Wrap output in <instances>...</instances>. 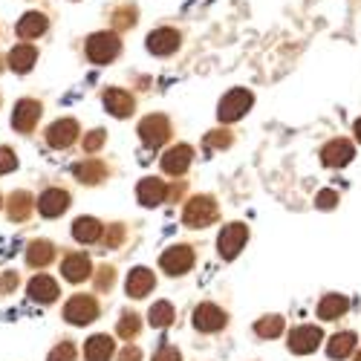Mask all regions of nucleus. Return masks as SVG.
<instances>
[{"label":"nucleus","mask_w":361,"mask_h":361,"mask_svg":"<svg viewBox=\"0 0 361 361\" xmlns=\"http://www.w3.org/2000/svg\"><path fill=\"white\" fill-rule=\"evenodd\" d=\"M252 104H255V96L249 93V90L246 87H234V90H228V93L220 99L217 116H220V122L231 125V122H237V118H243Z\"/></svg>","instance_id":"nucleus-1"},{"label":"nucleus","mask_w":361,"mask_h":361,"mask_svg":"<svg viewBox=\"0 0 361 361\" xmlns=\"http://www.w3.org/2000/svg\"><path fill=\"white\" fill-rule=\"evenodd\" d=\"M84 52H87V58L93 64H110L113 58L122 52V41H118L116 32H93L87 38Z\"/></svg>","instance_id":"nucleus-2"},{"label":"nucleus","mask_w":361,"mask_h":361,"mask_svg":"<svg viewBox=\"0 0 361 361\" xmlns=\"http://www.w3.org/2000/svg\"><path fill=\"white\" fill-rule=\"evenodd\" d=\"M214 220H217V202L212 197H194L183 212V223L188 228H205Z\"/></svg>","instance_id":"nucleus-3"},{"label":"nucleus","mask_w":361,"mask_h":361,"mask_svg":"<svg viewBox=\"0 0 361 361\" xmlns=\"http://www.w3.org/2000/svg\"><path fill=\"white\" fill-rule=\"evenodd\" d=\"M139 136L147 147H159L168 142L171 136V122H168V116L162 113H154V116H145L142 122H139Z\"/></svg>","instance_id":"nucleus-4"},{"label":"nucleus","mask_w":361,"mask_h":361,"mask_svg":"<svg viewBox=\"0 0 361 361\" xmlns=\"http://www.w3.org/2000/svg\"><path fill=\"white\" fill-rule=\"evenodd\" d=\"M246 240H249V228H246L243 223H231V226H226V228L220 231V237H217L220 255H223L226 260H234V257L240 255V249L246 246Z\"/></svg>","instance_id":"nucleus-5"},{"label":"nucleus","mask_w":361,"mask_h":361,"mask_svg":"<svg viewBox=\"0 0 361 361\" xmlns=\"http://www.w3.org/2000/svg\"><path fill=\"white\" fill-rule=\"evenodd\" d=\"M64 318L70 324H75V326H84V324L99 318V304L90 295H75V298H70V304L64 307Z\"/></svg>","instance_id":"nucleus-6"},{"label":"nucleus","mask_w":361,"mask_h":361,"mask_svg":"<svg viewBox=\"0 0 361 361\" xmlns=\"http://www.w3.org/2000/svg\"><path fill=\"white\" fill-rule=\"evenodd\" d=\"M179 44H183V35L176 32V29H171V26H159V29H154V32L147 35V52L150 55H173L176 49H179Z\"/></svg>","instance_id":"nucleus-7"},{"label":"nucleus","mask_w":361,"mask_h":361,"mask_svg":"<svg viewBox=\"0 0 361 361\" xmlns=\"http://www.w3.org/2000/svg\"><path fill=\"white\" fill-rule=\"evenodd\" d=\"M41 102L35 99H20L15 104V113H12V128L20 130V133H29L35 125H38V118H41Z\"/></svg>","instance_id":"nucleus-8"},{"label":"nucleus","mask_w":361,"mask_h":361,"mask_svg":"<svg viewBox=\"0 0 361 361\" xmlns=\"http://www.w3.org/2000/svg\"><path fill=\"white\" fill-rule=\"evenodd\" d=\"M159 266L165 269L168 275H185L188 269L194 266V252H191V246H171V249L159 257Z\"/></svg>","instance_id":"nucleus-9"},{"label":"nucleus","mask_w":361,"mask_h":361,"mask_svg":"<svg viewBox=\"0 0 361 361\" xmlns=\"http://www.w3.org/2000/svg\"><path fill=\"white\" fill-rule=\"evenodd\" d=\"M353 157H355V150L347 139H333L321 147V162L326 168H344V165H350Z\"/></svg>","instance_id":"nucleus-10"},{"label":"nucleus","mask_w":361,"mask_h":361,"mask_svg":"<svg viewBox=\"0 0 361 361\" xmlns=\"http://www.w3.org/2000/svg\"><path fill=\"white\" fill-rule=\"evenodd\" d=\"M191 159H194L191 145H173V147L165 150V157H162V171L171 173V176H183L188 171Z\"/></svg>","instance_id":"nucleus-11"},{"label":"nucleus","mask_w":361,"mask_h":361,"mask_svg":"<svg viewBox=\"0 0 361 361\" xmlns=\"http://www.w3.org/2000/svg\"><path fill=\"white\" fill-rule=\"evenodd\" d=\"M321 338H324V333L318 326H295L289 333V350L298 355H307V353L318 350Z\"/></svg>","instance_id":"nucleus-12"},{"label":"nucleus","mask_w":361,"mask_h":361,"mask_svg":"<svg viewBox=\"0 0 361 361\" xmlns=\"http://www.w3.org/2000/svg\"><path fill=\"white\" fill-rule=\"evenodd\" d=\"M194 326L200 333H217V329L226 326V312L214 304H200L194 310Z\"/></svg>","instance_id":"nucleus-13"},{"label":"nucleus","mask_w":361,"mask_h":361,"mask_svg":"<svg viewBox=\"0 0 361 361\" xmlns=\"http://www.w3.org/2000/svg\"><path fill=\"white\" fill-rule=\"evenodd\" d=\"M78 139V122L75 118H58L47 130V142L52 147H70Z\"/></svg>","instance_id":"nucleus-14"},{"label":"nucleus","mask_w":361,"mask_h":361,"mask_svg":"<svg viewBox=\"0 0 361 361\" xmlns=\"http://www.w3.org/2000/svg\"><path fill=\"white\" fill-rule=\"evenodd\" d=\"M67 208H70V194L61 191V188H49V191H44L41 200H38V212H41L44 217H61Z\"/></svg>","instance_id":"nucleus-15"},{"label":"nucleus","mask_w":361,"mask_h":361,"mask_svg":"<svg viewBox=\"0 0 361 361\" xmlns=\"http://www.w3.org/2000/svg\"><path fill=\"white\" fill-rule=\"evenodd\" d=\"M136 197H139V202H142V205H147V208L162 205V202H165V197H168V185L162 183V179L147 176V179H142V183H139Z\"/></svg>","instance_id":"nucleus-16"},{"label":"nucleus","mask_w":361,"mask_h":361,"mask_svg":"<svg viewBox=\"0 0 361 361\" xmlns=\"http://www.w3.org/2000/svg\"><path fill=\"white\" fill-rule=\"evenodd\" d=\"M6 61H9V70L29 73V70L35 67V61H38V49L32 44H15L9 49V55H6Z\"/></svg>","instance_id":"nucleus-17"},{"label":"nucleus","mask_w":361,"mask_h":361,"mask_svg":"<svg viewBox=\"0 0 361 361\" xmlns=\"http://www.w3.org/2000/svg\"><path fill=\"white\" fill-rule=\"evenodd\" d=\"M47 26H49V20H47L44 12H26V15L18 20L15 32H18V38H23V41H32V38H38V35L47 32Z\"/></svg>","instance_id":"nucleus-18"},{"label":"nucleus","mask_w":361,"mask_h":361,"mask_svg":"<svg viewBox=\"0 0 361 361\" xmlns=\"http://www.w3.org/2000/svg\"><path fill=\"white\" fill-rule=\"evenodd\" d=\"M104 107H107V110H110L116 118H125V116H130V113H133L136 102H133V96L128 93V90L110 87L107 93H104Z\"/></svg>","instance_id":"nucleus-19"},{"label":"nucleus","mask_w":361,"mask_h":361,"mask_svg":"<svg viewBox=\"0 0 361 361\" xmlns=\"http://www.w3.org/2000/svg\"><path fill=\"white\" fill-rule=\"evenodd\" d=\"M154 286H157V278H154V272H150V269H145V266H136L133 272L128 275V283H125V289H128L130 298H145Z\"/></svg>","instance_id":"nucleus-20"},{"label":"nucleus","mask_w":361,"mask_h":361,"mask_svg":"<svg viewBox=\"0 0 361 361\" xmlns=\"http://www.w3.org/2000/svg\"><path fill=\"white\" fill-rule=\"evenodd\" d=\"M61 272H64V278H67L70 283H81V281L90 278L93 266H90V257H87V255H67Z\"/></svg>","instance_id":"nucleus-21"},{"label":"nucleus","mask_w":361,"mask_h":361,"mask_svg":"<svg viewBox=\"0 0 361 361\" xmlns=\"http://www.w3.org/2000/svg\"><path fill=\"white\" fill-rule=\"evenodd\" d=\"M29 298L38 300V304H52L58 298V283L47 275H38V278L29 281Z\"/></svg>","instance_id":"nucleus-22"},{"label":"nucleus","mask_w":361,"mask_h":361,"mask_svg":"<svg viewBox=\"0 0 361 361\" xmlns=\"http://www.w3.org/2000/svg\"><path fill=\"white\" fill-rule=\"evenodd\" d=\"M73 237L78 240V243H96V240L102 237V223L93 220V217H78L73 223Z\"/></svg>","instance_id":"nucleus-23"},{"label":"nucleus","mask_w":361,"mask_h":361,"mask_svg":"<svg viewBox=\"0 0 361 361\" xmlns=\"http://www.w3.org/2000/svg\"><path fill=\"white\" fill-rule=\"evenodd\" d=\"M110 355H113V338L107 336H93L84 347L87 361H110Z\"/></svg>","instance_id":"nucleus-24"},{"label":"nucleus","mask_w":361,"mask_h":361,"mask_svg":"<svg viewBox=\"0 0 361 361\" xmlns=\"http://www.w3.org/2000/svg\"><path fill=\"white\" fill-rule=\"evenodd\" d=\"M347 298L344 295H326L321 304H318V318H324V321H336V318H341L344 312H347Z\"/></svg>","instance_id":"nucleus-25"},{"label":"nucleus","mask_w":361,"mask_h":361,"mask_svg":"<svg viewBox=\"0 0 361 361\" xmlns=\"http://www.w3.org/2000/svg\"><path fill=\"white\" fill-rule=\"evenodd\" d=\"M104 173H107V168L99 159H84L81 165H75V176L87 185H96L99 179H104Z\"/></svg>","instance_id":"nucleus-26"},{"label":"nucleus","mask_w":361,"mask_h":361,"mask_svg":"<svg viewBox=\"0 0 361 361\" xmlns=\"http://www.w3.org/2000/svg\"><path fill=\"white\" fill-rule=\"evenodd\" d=\"M355 350V336L353 333H336L326 344V355L329 358H347Z\"/></svg>","instance_id":"nucleus-27"},{"label":"nucleus","mask_w":361,"mask_h":361,"mask_svg":"<svg viewBox=\"0 0 361 361\" xmlns=\"http://www.w3.org/2000/svg\"><path fill=\"white\" fill-rule=\"evenodd\" d=\"M52 257H55V249H52V243H47V240H35V243L26 249L29 266H47Z\"/></svg>","instance_id":"nucleus-28"},{"label":"nucleus","mask_w":361,"mask_h":361,"mask_svg":"<svg viewBox=\"0 0 361 361\" xmlns=\"http://www.w3.org/2000/svg\"><path fill=\"white\" fill-rule=\"evenodd\" d=\"M29 212H32V197L26 191H15L12 200H9V217L12 220H26Z\"/></svg>","instance_id":"nucleus-29"},{"label":"nucleus","mask_w":361,"mask_h":361,"mask_svg":"<svg viewBox=\"0 0 361 361\" xmlns=\"http://www.w3.org/2000/svg\"><path fill=\"white\" fill-rule=\"evenodd\" d=\"M147 321H150V326H157V329L168 326V324L173 321V307L168 304V300H159V304H154V307H150V312H147Z\"/></svg>","instance_id":"nucleus-30"},{"label":"nucleus","mask_w":361,"mask_h":361,"mask_svg":"<svg viewBox=\"0 0 361 361\" xmlns=\"http://www.w3.org/2000/svg\"><path fill=\"white\" fill-rule=\"evenodd\" d=\"M255 333H257L260 338H278V336L283 333V318H278V315L260 318V321L255 324Z\"/></svg>","instance_id":"nucleus-31"},{"label":"nucleus","mask_w":361,"mask_h":361,"mask_svg":"<svg viewBox=\"0 0 361 361\" xmlns=\"http://www.w3.org/2000/svg\"><path fill=\"white\" fill-rule=\"evenodd\" d=\"M136 6H118L116 12H113V26L116 29H130V26H136Z\"/></svg>","instance_id":"nucleus-32"},{"label":"nucleus","mask_w":361,"mask_h":361,"mask_svg":"<svg viewBox=\"0 0 361 361\" xmlns=\"http://www.w3.org/2000/svg\"><path fill=\"white\" fill-rule=\"evenodd\" d=\"M136 333H139V318H136L133 312H125V315H122V321H118V336L130 341Z\"/></svg>","instance_id":"nucleus-33"},{"label":"nucleus","mask_w":361,"mask_h":361,"mask_svg":"<svg viewBox=\"0 0 361 361\" xmlns=\"http://www.w3.org/2000/svg\"><path fill=\"white\" fill-rule=\"evenodd\" d=\"M104 139H107V133H104V130H93V133H87V136H84V150H87V154H96V150H102Z\"/></svg>","instance_id":"nucleus-34"},{"label":"nucleus","mask_w":361,"mask_h":361,"mask_svg":"<svg viewBox=\"0 0 361 361\" xmlns=\"http://www.w3.org/2000/svg\"><path fill=\"white\" fill-rule=\"evenodd\" d=\"M49 361H75V347H73L70 341L58 344V347L49 353Z\"/></svg>","instance_id":"nucleus-35"},{"label":"nucleus","mask_w":361,"mask_h":361,"mask_svg":"<svg viewBox=\"0 0 361 361\" xmlns=\"http://www.w3.org/2000/svg\"><path fill=\"white\" fill-rule=\"evenodd\" d=\"M205 145L208 147H228L231 145V133L228 130H212L205 136Z\"/></svg>","instance_id":"nucleus-36"},{"label":"nucleus","mask_w":361,"mask_h":361,"mask_svg":"<svg viewBox=\"0 0 361 361\" xmlns=\"http://www.w3.org/2000/svg\"><path fill=\"white\" fill-rule=\"evenodd\" d=\"M18 168V157H15V150L9 147H0V173H9Z\"/></svg>","instance_id":"nucleus-37"},{"label":"nucleus","mask_w":361,"mask_h":361,"mask_svg":"<svg viewBox=\"0 0 361 361\" xmlns=\"http://www.w3.org/2000/svg\"><path fill=\"white\" fill-rule=\"evenodd\" d=\"M154 361H183V355H179V350H176V347L162 344V347H159V353L154 355Z\"/></svg>","instance_id":"nucleus-38"},{"label":"nucleus","mask_w":361,"mask_h":361,"mask_svg":"<svg viewBox=\"0 0 361 361\" xmlns=\"http://www.w3.org/2000/svg\"><path fill=\"white\" fill-rule=\"evenodd\" d=\"M122 237H125V228H122V226H110V231H107V237H104V246H107V249H116L118 243H122Z\"/></svg>","instance_id":"nucleus-39"},{"label":"nucleus","mask_w":361,"mask_h":361,"mask_svg":"<svg viewBox=\"0 0 361 361\" xmlns=\"http://www.w3.org/2000/svg\"><path fill=\"white\" fill-rule=\"evenodd\" d=\"M336 202H338V194H336V191H329V188H326V191H321V194L315 197V205H318V208H324V212H326V208H333Z\"/></svg>","instance_id":"nucleus-40"},{"label":"nucleus","mask_w":361,"mask_h":361,"mask_svg":"<svg viewBox=\"0 0 361 361\" xmlns=\"http://www.w3.org/2000/svg\"><path fill=\"white\" fill-rule=\"evenodd\" d=\"M113 278H116L113 269H110V266H102V269H99V278H96V286H99V289H110V286H113Z\"/></svg>","instance_id":"nucleus-41"},{"label":"nucleus","mask_w":361,"mask_h":361,"mask_svg":"<svg viewBox=\"0 0 361 361\" xmlns=\"http://www.w3.org/2000/svg\"><path fill=\"white\" fill-rule=\"evenodd\" d=\"M15 286H18V275H15V272H6V275H4V283H0V289H4V292H12Z\"/></svg>","instance_id":"nucleus-42"},{"label":"nucleus","mask_w":361,"mask_h":361,"mask_svg":"<svg viewBox=\"0 0 361 361\" xmlns=\"http://www.w3.org/2000/svg\"><path fill=\"white\" fill-rule=\"evenodd\" d=\"M139 358H142V353L136 347H125L122 355H118V361H139Z\"/></svg>","instance_id":"nucleus-43"},{"label":"nucleus","mask_w":361,"mask_h":361,"mask_svg":"<svg viewBox=\"0 0 361 361\" xmlns=\"http://www.w3.org/2000/svg\"><path fill=\"white\" fill-rule=\"evenodd\" d=\"M355 139L361 142V118H358V122H355Z\"/></svg>","instance_id":"nucleus-44"},{"label":"nucleus","mask_w":361,"mask_h":361,"mask_svg":"<svg viewBox=\"0 0 361 361\" xmlns=\"http://www.w3.org/2000/svg\"><path fill=\"white\" fill-rule=\"evenodd\" d=\"M355 361H361V353H358V355H355Z\"/></svg>","instance_id":"nucleus-45"}]
</instances>
